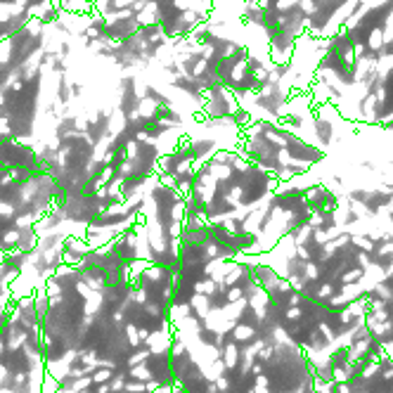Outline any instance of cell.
Wrapping results in <instances>:
<instances>
[{
  "mask_svg": "<svg viewBox=\"0 0 393 393\" xmlns=\"http://www.w3.org/2000/svg\"><path fill=\"white\" fill-rule=\"evenodd\" d=\"M57 55H62V57L69 59V55H71V43H69V41H59V45H57Z\"/></svg>",
  "mask_w": 393,
  "mask_h": 393,
  "instance_id": "ba28073f",
  "label": "cell"
},
{
  "mask_svg": "<svg viewBox=\"0 0 393 393\" xmlns=\"http://www.w3.org/2000/svg\"><path fill=\"white\" fill-rule=\"evenodd\" d=\"M116 88H118L116 114L121 118L135 116L140 112V107H142V95L138 93V78L135 76H121Z\"/></svg>",
  "mask_w": 393,
  "mask_h": 393,
  "instance_id": "7a4b0ae2",
  "label": "cell"
},
{
  "mask_svg": "<svg viewBox=\"0 0 393 393\" xmlns=\"http://www.w3.org/2000/svg\"><path fill=\"white\" fill-rule=\"evenodd\" d=\"M114 118H116V109L114 112H107V109H97L95 114L85 116L83 121V135L95 147H102L107 140L114 135Z\"/></svg>",
  "mask_w": 393,
  "mask_h": 393,
  "instance_id": "6da1fadb",
  "label": "cell"
},
{
  "mask_svg": "<svg viewBox=\"0 0 393 393\" xmlns=\"http://www.w3.org/2000/svg\"><path fill=\"white\" fill-rule=\"evenodd\" d=\"M48 69H50L53 74H57V76L66 74V69H69V66H66V57H62V55L55 53V57L50 59V64H48Z\"/></svg>",
  "mask_w": 393,
  "mask_h": 393,
  "instance_id": "52a82bcc",
  "label": "cell"
},
{
  "mask_svg": "<svg viewBox=\"0 0 393 393\" xmlns=\"http://www.w3.org/2000/svg\"><path fill=\"white\" fill-rule=\"evenodd\" d=\"M21 197H24V192H21V182H17L14 178H7V180L0 182V206L2 209H14L17 204L21 202Z\"/></svg>",
  "mask_w": 393,
  "mask_h": 393,
  "instance_id": "3957f363",
  "label": "cell"
},
{
  "mask_svg": "<svg viewBox=\"0 0 393 393\" xmlns=\"http://www.w3.org/2000/svg\"><path fill=\"white\" fill-rule=\"evenodd\" d=\"M81 128H83V123L78 121V116L69 114V112H62V116H57V126H55V140L64 138V135H74V133H83Z\"/></svg>",
  "mask_w": 393,
  "mask_h": 393,
  "instance_id": "277c9868",
  "label": "cell"
},
{
  "mask_svg": "<svg viewBox=\"0 0 393 393\" xmlns=\"http://www.w3.org/2000/svg\"><path fill=\"white\" fill-rule=\"evenodd\" d=\"M71 81L66 78V74H59L57 78V85H55V102L62 107V112H69V105H71Z\"/></svg>",
  "mask_w": 393,
  "mask_h": 393,
  "instance_id": "5b68a950",
  "label": "cell"
},
{
  "mask_svg": "<svg viewBox=\"0 0 393 393\" xmlns=\"http://www.w3.org/2000/svg\"><path fill=\"white\" fill-rule=\"evenodd\" d=\"M83 95V85L81 83H71V97H81Z\"/></svg>",
  "mask_w": 393,
  "mask_h": 393,
  "instance_id": "9c48e42d",
  "label": "cell"
},
{
  "mask_svg": "<svg viewBox=\"0 0 393 393\" xmlns=\"http://www.w3.org/2000/svg\"><path fill=\"white\" fill-rule=\"evenodd\" d=\"M142 100L149 102V105H154V107L173 105V97H168L161 88H157V85H152V83H147L145 88H142Z\"/></svg>",
  "mask_w": 393,
  "mask_h": 393,
  "instance_id": "8992f818",
  "label": "cell"
}]
</instances>
